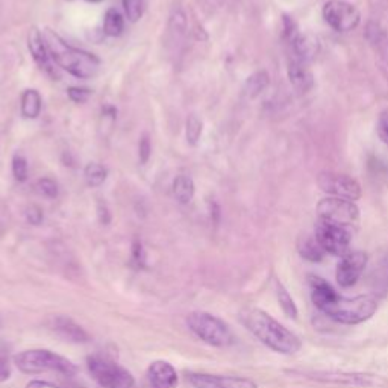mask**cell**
Here are the masks:
<instances>
[{"instance_id":"obj_1","label":"cell","mask_w":388,"mask_h":388,"mask_svg":"<svg viewBox=\"0 0 388 388\" xmlns=\"http://www.w3.org/2000/svg\"><path fill=\"white\" fill-rule=\"evenodd\" d=\"M314 305L329 318L343 325H358L370 318L377 309V300L372 295L356 297L340 296L325 279L309 276Z\"/></svg>"},{"instance_id":"obj_2","label":"cell","mask_w":388,"mask_h":388,"mask_svg":"<svg viewBox=\"0 0 388 388\" xmlns=\"http://www.w3.org/2000/svg\"><path fill=\"white\" fill-rule=\"evenodd\" d=\"M241 323L254 334L261 343L271 351L283 355H293L300 351L302 342L299 337L280 325L270 314L259 308H246L240 313Z\"/></svg>"},{"instance_id":"obj_3","label":"cell","mask_w":388,"mask_h":388,"mask_svg":"<svg viewBox=\"0 0 388 388\" xmlns=\"http://www.w3.org/2000/svg\"><path fill=\"white\" fill-rule=\"evenodd\" d=\"M43 37L48 55L67 73L73 75L77 79H90L99 72L101 60L96 55L69 46L51 29H46Z\"/></svg>"},{"instance_id":"obj_4","label":"cell","mask_w":388,"mask_h":388,"mask_svg":"<svg viewBox=\"0 0 388 388\" xmlns=\"http://www.w3.org/2000/svg\"><path fill=\"white\" fill-rule=\"evenodd\" d=\"M14 364L18 370L27 375L56 372L64 376H75L77 373V367L70 360L46 349H32L17 354Z\"/></svg>"},{"instance_id":"obj_5","label":"cell","mask_w":388,"mask_h":388,"mask_svg":"<svg viewBox=\"0 0 388 388\" xmlns=\"http://www.w3.org/2000/svg\"><path fill=\"white\" fill-rule=\"evenodd\" d=\"M187 325L194 335L209 346L226 347L235 340L231 328L221 318L209 313L194 311L188 314Z\"/></svg>"},{"instance_id":"obj_6","label":"cell","mask_w":388,"mask_h":388,"mask_svg":"<svg viewBox=\"0 0 388 388\" xmlns=\"http://www.w3.org/2000/svg\"><path fill=\"white\" fill-rule=\"evenodd\" d=\"M86 366L93 380L102 388H132L135 384L131 372L108 358L90 356Z\"/></svg>"},{"instance_id":"obj_7","label":"cell","mask_w":388,"mask_h":388,"mask_svg":"<svg viewBox=\"0 0 388 388\" xmlns=\"http://www.w3.org/2000/svg\"><path fill=\"white\" fill-rule=\"evenodd\" d=\"M326 25L337 32H351L361 23V14L358 8L346 0H329L322 9Z\"/></svg>"},{"instance_id":"obj_8","label":"cell","mask_w":388,"mask_h":388,"mask_svg":"<svg viewBox=\"0 0 388 388\" xmlns=\"http://www.w3.org/2000/svg\"><path fill=\"white\" fill-rule=\"evenodd\" d=\"M314 237L325 250V254H331L335 257L346 255L352 241L351 231L346 226H340L322 219L317 221Z\"/></svg>"},{"instance_id":"obj_9","label":"cell","mask_w":388,"mask_h":388,"mask_svg":"<svg viewBox=\"0 0 388 388\" xmlns=\"http://www.w3.org/2000/svg\"><path fill=\"white\" fill-rule=\"evenodd\" d=\"M318 188L325 191L328 196L340 198L355 202L363 196V190L360 182L349 174L335 173V172H322L317 176Z\"/></svg>"},{"instance_id":"obj_10","label":"cell","mask_w":388,"mask_h":388,"mask_svg":"<svg viewBox=\"0 0 388 388\" xmlns=\"http://www.w3.org/2000/svg\"><path fill=\"white\" fill-rule=\"evenodd\" d=\"M318 217L340 226H352L360 219V209L355 202L328 196L317 203Z\"/></svg>"},{"instance_id":"obj_11","label":"cell","mask_w":388,"mask_h":388,"mask_svg":"<svg viewBox=\"0 0 388 388\" xmlns=\"http://www.w3.org/2000/svg\"><path fill=\"white\" fill-rule=\"evenodd\" d=\"M302 376L323 384H334V385H344V387H372L376 384L375 375L370 373H360V372H338V370H328V372H302Z\"/></svg>"},{"instance_id":"obj_12","label":"cell","mask_w":388,"mask_h":388,"mask_svg":"<svg viewBox=\"0 0 388 388\" xmlns=\"http://www.w3.org/2000/svg\"><path fill=\"white\" fill-rule=\"evenodd\" d=\"M366 266L367 255L364 252H347L346 255L342 257V261L337 266V283L344 288L355 285L358 279L361 278Z\"/></svg>"},{"instance_id":"obj_13","label":"cell","mask_w":388,"mask_h":388,"mask_svg":"<svg viewBox=\"0 0 388 388\" xmlns=\"http://www.w3.org/2000/svg\"><path fill=\"white\" fill-rule=\"evenodd\" d=\"M188 380L194 388H259L252 380L238 376L191 373Z\"/></svg>"},{"instance_id":"obj_14","label":"cell","mask_w":388,"mask_h":388,"mask_svg":"<svg viewBox=\"0 0 388 388\" xmlns=\"http://www.w3.org/2000/svg\"><path fill=\"white\" fill-rule=\"evenodd\" d=\"M148 388H176L178 373L167 361H153L146 373Z\"/></svg>"},{"instance_id":"obj_15","label":"cell","mask_w":388,"mask_h":388,"mask_svg":"<svg viewBox=\"0 0 388 388\" xmlns=\"http://www.w3.org/2000/svg\"><path fill=\"white\" fill-rule=\"evenodd\" d=\"M288 81L299 93H308L314 86V75L306 63L291 56L287 67Z\"/></svg>"},{"instance_id":"obj_16","label":"cell","mask_w":388,"mask_h":388,"mask_svg":"<svg viewBox=\"0 0 388 388\" xmlns=\"http://www.w3.org/2000/svg\"><path fill=\"white\" fill-rule=\"evenodd\" d=\"M27 47H29V52H31V55L34 58V61L40 65V69L48 75H52L53 77H56L52 65H51V61H48V51H47V46L44 41V37L41 35V32L38 31L37 27H32L27 34Z\"/></svg>"},{"instance_id":"obj_17","label":"cell","mask_w":388,"mask_h":388,"mask_svg":"<svg viewBox=\"0 0 388 388\" xmlns=\"http://www.w3.org/2000/svg\"><path fill=\"white\" fill-rule=\"evenodd\" d=\"M53 329L63 338L69 340L72 343H89L90 335L84 331L77 323H75L72 318L65 316H58L53 320Z\"/></svg>"},{"instance_id":"obj_18","label":"cell","mask_w":388,"mask_h":388,"mask_svg":"<svg viewBox=\"0 0 388 388\" xmlns=\"http://www.w3.org/2000/svg\"><path fill=\"white\" fill-rule=\"evenodd\" d=\"M269 84H270V76L266 70L255 72L246 79L245 86H242V94H245L246 99H255V97H258L267 89Z\"/></svg>"},{"instance_id":"obj_19","label":"cell","mask_w":388,"mask_h":388,"mask_svg":"<svg viewBox=\"0 0 388 388\" xmlns=\"http://www.w3.org/2000/svg\"><path fill=\"white\" fill-rule=\"evenodd\" d=\"M173 196L182 205H187L194 196V182L187 174H181L173 181Z\"/></svg>"},{"instance_id":"obj_20","label":"cell","mask_w":388,"mask_h":388,"mask_svg":"<svg viewBox=\"0 0 388 388\" xmlns=\"http://www.w3.org/2000/svg\"><path fill=\"white\" fill-rule=\"evenodd\" d=\"M41 112V96L37 90H26L22 94V115L25 119H37Z\"/></svg>"},{"instance_id":"obj_21","label":"cell","mask_w":388,"mask_h":388,"mask_svg":"<svg viewBox=\"0 0 388 388\" xmlns=\"http://www.w3.org/2000/svg\"><path fill=\"white\" fill-rule=\"evenodd\" d=\"M299 254L302 258L311 261V263H318L325 257V250L318 245L316 237H304L297 245Z\"/></svg>"},{"instance_id":"obj_22","label":"cell","mask_w":388,"mask_h":388,"mask_svg":"<svg viewBox=\"0 0 388 388\" xmlns=\"http://www.w3.org/2000/svg\"><path fill=\"white\" fill-rule=\"evenodd\" d=\"M169 32L172 35L173 43H179L187 32V15L181 8H174L170 15L169 23Z\"/></svg>"},{"instance_id":"obj_23","label":"cell","mask_w":388,"mask_h":388,"mask_svg":"<svg viewBox=\"0 0 388 388\" xmlns=\"http://www.w3.org/2000/svg\"><path fill=\"white\" fill-rule=\"evenodd\" d=\"M103 29L105 34L110 37H119L124 31V20L122 14L117 11V9H108L105 14V22H103Z\"/></svg>"},{"instance_id":"obj_24","label":"cell","mask_w":388,"mask_h":388,"mask_svg":"<svg viewBox=\"0 0 388 388\" xmlns=\"http://www.w3.org/2000/svg\"><path fill=\"white\" fill-rule=\"evenodd\" d=\"M106 176H108V170H106L101 164L91 162L84 170V178L89 187H101L102 183L106 181Z\"/></svg>"},{"instance_id":"obj_25","label":"cell","mask_w":388,"mask_h":388,"mask_svg":"<svg viewBox=\"0 0 388 388\" xmlns=\"http://www.w3.org/2000/svg\"><path fill=\"white\" fill-rule=\"evenodd\" d=\"M276 296H278V302H279L280 308H283V311L288 317L296 318L297 317V306L295 304L293 297L290 296L287 288L280 283H276Z\"/></svg>"},{"instance_id":"obj_26","label":"cell","mask_w":388,"mask_h":388,"mask_svg":"<svg viewBox=\"0 0 388 388\" xmlns=\"http://www.w3.org/2000/svg\"><path fill=\"white\" fill-rule=\"evenodd\" d=\"M203 131V124L202 122L196 117V115H190L187 124H186V137L188 144L196 146L200 140V135Z\"/></svg>"},{"instance_id":"obj_27","label":"cell","mask_w":388,"mask_h":388,"mask_svg":"<svg viewBox=\"0 0 388 388\" xmlns=\"http://www.w3.org/2000/svg\"><path fill=\"white\" fill-rule=\"evenodd\" d=\"M126 17L131 23L138 22L144 11V0H123Z\"/></svg>"},{"instance_id":"obj_28","label":"cell","mask_w":388,"mask_h":388,"mask_svg":"<svg viewBox=\"0 0 388 388\" xmlns=\"http://www.w3.org/2000/svg\"><path fill=\"white\" fill-rule=\"evenodd\" d=\"M35 188H37L38 194H41V196H44L47 199H55L58 196V193H60L58 183L51 178H43L38 181Z\"/></svg>"},{"instance_id":"obj_29","label":"cell","mask_w":388,"mask_h":388,"mask_svg":"<svg viewBox=\"0 0 388 388\" xmlns=\"http://www.w3.org/2000/svg\"><path fill=\"white\" fill-rule=\"evenodd\" d=\"M11 361H9V354L6 346L0 342V382L8 381L11 377Z\"/></svg>"},{"instance_id":"obj_30","label":"cell","mask_w":388,"mask_h":388,"mask_svg":"<svg viewBox=\"0 0 388 388\" xmlns=\"http://www.w3.org/2000/svg\"><path fill=\"white\" fill-rule=\"evenodd\" d=\"M13 174L18 182H25L27 179V161L23 155H15L13 158Z\"/></svg>"},{"instance_id":"obj_31","label":"cell","mask_w":388,"mask_h":388,"mask_svg":"<svg viewBox=\"0 0 388 388\" xmlns=\"http://www.w3.org/2000/svg\"><path fill=\"white\" fill-rule=\"evenodd\" d=\"M376 131H377V135H380L381 141L388 146V110L381 112L380 119H377V123H376Z\"/></svg>"},{"instance_id":"obj_32","label":"cell","mask_w":388,"mask_h":388,"mask_svg":"<svg viewBox=\"0 0 388 388\" xmlns=\"http://www.w3.org/2000/svg\"><path fill=\"white\" fill-rule=\"evenodd\" d=\"M25 216H26V220L31 223V225H35V226L41 225V221L44 219L43 209L37 205H29L25 211Z\"/></svg>"},{"instance_id":"obj_33","label":"cell","mask_w":388,"mask_h":388,"mask_svg":"<svg viewBox=\"0 0 388 388\" xmlns=\"http://www.w3.org/2000/svg\"><path fill=\"white\" fill-rule=\"evenodd\" d=\"M152 155V146H150V140L148 135H143L140 144H138V157H140V162L141 164H148L150 160Z\"/></svg>"},{"instance_id":"obj_34","label":"cell","mask_w":388,"mask_h":388,"mask_svg":"<svg viewBox=\"0 0 388 388\" xmlns=\"http://www.w3.org/2000/svg\"><path fill=\"white\" fill-rule=\"evenodd\" d=\"M67 94H69L72 102L84 103V102L89 101L91 91L86 90V89H77V86H72V89L67 90Z\"/></svg>"},{"instance_id":"obj_35","label":"cell","mask_w":388,"mask_h":388,"mask_svg":"<svg viewBox=\"0 0 388 388\" xmlns=\"http://www.w3.org/2000/svg\"><path fill=\"white\" fill-rule=\"evenodd\" d=\"M97 216H99V220H101L102 225H108L110 220H111L110 211H108V208H106V203L102 202V200L97 203Z\"/></svg>"},{"instance_id":"obj_36","label":"cell","mask_w":388,"mask_h":388,"mask_svg":"<svg viewBox=\"0 0 388 388\" xmlns=\"http://www.w3.org/2000/svg\"><path fill=\"white\" fill-rule=\"evenodd\" d=\"M132 258L135 263H137L138 266H141L144 263V250H143V246L140 241H135L134 246H132Z\"/></svg>"},{"instance_id":"obj_37","label":"cell","mask_w":388,"mask_h":388,"mask_svg":"<svg viewBox=\"0 0 388 388\" xmlns=\"http://www.w3.org/2000/svg\"><path fill=\"white\" fill-rule=\"evenodd\" d=\"M26 388H60V387H56V385H53L51 382H46V381H31L26 385Z\"/></svg>"},{"instance_id":"obj_38","label":"cell","mask_w":388,"mask_h":388,"mask_svg":"<svg viewBox=\"0 0 388 388\" xmlns=\"http://www.w3.org/2000/svg\"><path fill=\"white\" fill-rule=\"evenodd\" d=\"M86 2H91V4H101V2H103V0H86Z\"/></svg>"}]
</instances>
